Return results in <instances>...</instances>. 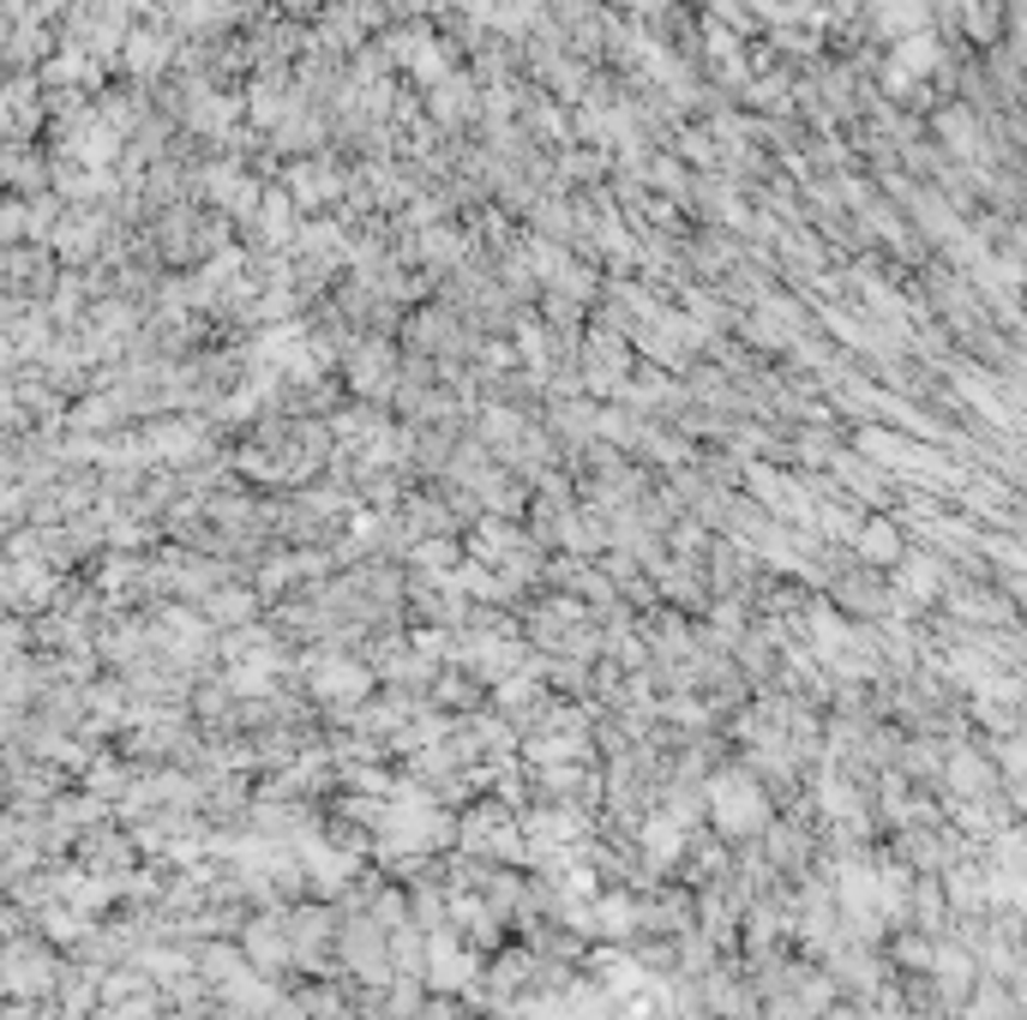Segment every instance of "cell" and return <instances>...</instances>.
Instances as JSON below:
<instances>
[{"mask_svg": "<svg viewBox=\"0 0 1027 1020\" xmlns=\"http://www.w3.org/2000/svg\"><path fill=\"white\" fill-rule=\"evenodd\" d=\"M469 667H475V679H487V684H505L511 672L523 667V648L511 643V636H481V643L469 648Z\"/></svg>", "mask_w": 1027, "mask_h": 1020, "instance_id": "obj_11", "label": "cell"}, {"mask_svg": "<svg viewBox=\"0 0 1027 1020\" xmlns=\"http://www.w3.org/2000/svg\"><path fill=\"white\" fill-rule=\"evenodd\" d=\"M349 384H355V391H367V396L391 391V348H385V343H367L361 355H355V372H349Z\"/></svg>", "mask_w": 1027, "mask_h": 1020, "instance_id": "obj_16", "label": "cell"}, {"mask_svg": "<svg viewBox=\"0 0 1027 1020\" xmlns=\"http://www.w3.org/2000/svg\"><path fill=\"white\" fill-rule=\"evenodd\" d=\"M853 540H859V552H865L871 564H889V559H901V535H895V523H865Z\"/></svg>", "mask_w": 1027, "mask_h": 1020, "instance_id": "obj_20", "label": "cell"}, {"mask_svg": "<svg viewBox=\"0 0 1027 1020\" xmlns=\"http://www.w3.org/2000/svg\"><path fill=\"white\" fill-rule=\"evenodd\" d=\"M415 559H421V571H457V547H451V540H421V547H415Z\"/></svg>", "mask_w": 1027, "mask_h": 1020, "instance_id": "obj_27", "label": "cell"}, {"mask_svg": "<svg viewBox=\"0 0 1027 1020\" xmlns=\"http://www.w3.org/2000/svg\"><path fill=\"white\" fill-rule=\"evenodd\" d=\"M601 996H625V1003H637L643 996V967L625 955H601Z\"/></svg>", "mask_w": 1027, "mask_h": 1020, "instance_id": "obj_17", "label": "cell"}, {"mask_svg": "<svg viewBox=\"0 0 1027 1020\" xmlns=\"http://www.w3.org/2000/svg\"><path fill=\"white\" fill-rule=\"evenodd\" d=\"M427 991H469V979L481 972V960L457 943V936H427Z\"/></svg>", "mask_w": 1027, "mask_h": 1020, "instance_id": "obj_3", "label": "cell"}, {"mask_svg": "<svg viewBox=\"0 0 1027 1020\" xmlns=\"http://www.w3.org/2000/svg\"><path fill=\"white\" fill-rule=\"evenodd\" d=\"M343 960H349L367 984H385L391 979V948H385L379 919H355L349 924V936H343Z\"/></svg>", "mask_w": 1027, "mask_h": 1020, "instance_id": "obj_6", "label": "cell"}, {"mask_svg": "<svg viewBox=\"0 0 1027 1020\" xmlns=\"http://www.w3.org/2000/svg\"><path fill=\"white\" fill-rule=\"evenodd\" d=\"M241 948H247V960H253V967H265V972L289 967V960H295L289 912H265V919H253V924H247V936H241Z\"/></svg>", "mask_w": 1027, "mask_h": 1020, "instance_id": "obj_4", "label": "cell"}, {"mask_svg": "<svg viewBox=\"0 0 1027 1020\" xmlns=\"http://www.w3.org/2000/svg\"><path fill=\"white\" fill-rule=\"evenodd\" d=\"M793 7H811V0H793Z\"/></svg>", "mask_w": 1027, "mask_h": 1020, "instance_id": "obj_37", "label": "cell"}, {"mask_svg": "<svg viewBox=\"0 0 1027 1020\" xmlns=\"http://www.w3.org/2000/svg\"><path fill=\"white\" fill-rule=\"evenodd\" d=\"M391 55H397V60H409V72H415L421 84H445V79H451V55H445V48H439L427 31L397 36V43H391Z\"/></svg>", "mask_w": 1027, "mask_h": 1020, "instance_id": "obj_10", "label": "cell"}, {"mask_svg": "<svg viewBox=\"0 0 1027 1020\" xmlns=\"http://www.w3.org/2000/svg\"><path fill=\"white\" fill-rule=\"evenodd\" d=\"M571 756H583V739H577V732H559V739H529V763H541V768L571 763Z\"/></svg>", "mask_w": 1027, "mask_h": 1020, "instance_id": "obj_21", "label": "cell"}, {"mask_svg": "<svg viewBox=\"0 0 1027 1020\" xmlns=\"http://www.w3.org/2000/svg\"><path fill=\"white\" fill-rule=\"evenodd\" d=\"M643 852H649V864H673L679 852H685V823H679L673 811H661V816H649L643 823Z\"/></svg>", "mask_w": 1027, "mask_h": 1020, "instance_id": "obj_13", "label": "cell"}, {"mask_svg": "<svg viewBox=\"0 0 1027 1020\" xmlns=\"http://www.w3.org/2000/svg\"><path fill=\"white\" fill-rule=\"evenodd\" d=\"M205 187H211V199H217L223 211H235V216H259V204H265V199H259V187L241 175V168H211Z\"/></svg>", "mask_w": 1027, "mask_h": 1020, "instance_id": "obj_12", "label": "cell"}, {"mask_svg": "<svg viewBox=\"0 0 1027 1020\" xmlns=\"http://www.w3.org/2000/svg\"><path fill=\"white\" fill-rule=\"evenodd\" d=\"M211 612H217V619L223 624H235V619H253V595H217V600H211Z\"/></svg>", "mask_w": 1027, "mask_h": 1020, "instance_id": "obj_29", "label": "cell"}, {"mask_svg": "<svg viewBox=\"0 0 1027 1020\" xmlns=\"http://www.w3.org/2000/svg\"><path fill=\"white\" fill-rule=\"evenodd\" d=\"M841 912L853 924H877L901 912V876L871 871V864H847L841 871Z\"/></svg>", "mask_w": 1027, "mask_h": 1020, "instance_id": "obj_2", "label": "cell"}, {"mask_svg": "<svg viewBox=\"0 0 1027 1020\" xmlns=\"http://www.w3.org/2000/svg\"><path fill=\"white\" fill-rule=\"evenodd\" d=\"M421 252H427V264H445V259H451V252H457V240H451V235H445V228H433V235H427V240H421Z\"/></svg>", "mask_w": 1027, "mask_h": 1020, "instance_id": "obj_33", "label": "cell"}, {"mask_svg": "<svg viewBox=\"0 0 1027 1020\" xmlns=\"http://www.w3.org/2000/svg\"><path fill=\"white\" fill-rule=\"evenodd\" d=\"M931 72H938V36L919 31V36H901V43H895L889 72H883V79H889V91H895V96H907L919 79H931Z\"/></svg>", "mask_w": 1027, "mask_h": 1020, "instance_id": "obj_7", "label": "cell"}, {"mask_svg": "<svg viewBox=\"0 0 1027 1020\" xmlns=\"http://www.w3.org/2000/svg\"><path fill=\"white\" fill-rule=\"evenodd\" d=\"M259 235L271 240V247H283V240H295V204H289V192H265V204H259Z\"/></svg>", "mask_w": 1027, "mask_h": 1020, "instance_id": "obj_18", "label": "cell"}, {"mask_svg": "<svg viewBox=\"0 0 1027 1020\" xmlns=\"http://www.w3.org/2000/svg\"><path fill=\"white\" fill-rule=\"evenodd\" d=\"M367 691H373V672L367 667H355V660H319L313 667V696L319 703H331V708H355V703H367Z\"/></svg>", "mask_w": 1027, "mask_h": 1020, "instance_id": "obj_5", "label": "cell"}, {"mask_svg": "<svg viewBox=\"0 0 1027 1020\" xmlns=\"http://www.w3.org/2000/svg\"><path fill=\"white\" fill-rule=\"evenodd\" d=\"M499 703H505L511 715H523V708L541 703V691H535V684H523V679H505V684H499Z\"/></svg>", "mask_w": 1027, "mask_h": 1020, "instance_id": "obj_28", "label": "cell"}, {"mask_svg": "<svg viewBox=\"0 0 1027 1020\" xmlns=\"http://www.w3.org/2000/svg\"><path fill=\"white\" fill-rule=\"evenodd\" d=\"M901 588H907L913 600H931V595L943 588V571H938L931 559H907V564H901Z\"/></svg>", "mask_w": 1027, "mask_h": 1020, "instance_id": "obj_22", "label": "cell"}, {"mask_svg": "<svg viewBox=\"0 0 1027 1020\" xmlns=\"http://www.w3.org/2000/svg\"><path fill=\"white\" fill-rule=\"evenodd\" d=\"M631 7H661V0H631Z\"/></svg>", "mask_w": 1027, "mask_h": 1020, "instance_id": "obj_35", "label": "cell"}, {"mask_svg": "<svg viewBox=\"0 0 1027 1020\" xmlns=\"http://www.w3.org/2000/svg\"><path fill=\"white\" fill-rule=\"evenodd\" d=\"M151 444H157L163 456H181V451H193V432H181V427H163Z\"/></svg>", "mask_w": 1027, "mask_h": 1020, "instance_id": "obj_32", "label": "cell"}, {"mask_svg": "<svg viewBox=\"0 0 1027 1020\" xmlns=\"http://www.w3.org/2000/svg\"><path fill=\"white\" fill-rule=\"evenodd\" d=\"M223 12V0H181V19L187 24H211Z\"/></svg>", "mask_w": 1027, "mask_h": 1020, "instance_id": "obj_34", "label": "cell"}, {"mask_svg": "<svg viewBox=\"0 0 1027 1020\" xmlns=\"http://www.w3.org/2000/svg\"><path fill=\"white\" fill-rule=\"evenodd\" d=\"M301 864H307V876H313V888L319 895H337L343 883L355 876V852H337L331 840H319V835H301Z\"/></svg>", "mask_w": 1027, "mask_h": 1020, "instance_id": "obj_8", "label": "cell"}, {"mask_svg": "<svg viewBox=\"0 0 1027 1020\" xmlns=\"http://www.w3.org/2000/svg\"><path fill=\"white\" fill-rule=\"evenodd\" d=\"M433 108H439V115H445V120H457L463 108H469V84H463L457 72H451L445 84H433Z\"/></svg>", "mask_w": 1027, "mask_h": 1020, "instance_id": "obj_25", "label": "cell"}, {"mask_svg": "<svg viewBox=\"0 0 1027 1020\" xmlns=\"http://www.w3.org/2000/svg\"><path fill=\"white\" fill-rule=\"evenodd\" d=\"M13 1020H31V1015H25V1008H13Z\"/></svg>", "mask_w": 1027, "mask_h": 1020, "instance_id": "obj_36", "label": "cell"}, {"mask_svg": "<svg viewBox=\"0 0 1027 1020\" xmlns=\"http://www.w3.org/2000/svg\"><path fill=\"white\" fill-rule=\"evenodd\" d=\"M487 828H493V816H469V823H463V847H469V852H481V835H487ZM499 847H505V852H517L523 840H517V835H499ZM517 859H529V852H517Z\"/></svg>", "mask_w": 1027, "mask_h": 1020, "instance_id": "obj_26", "label": "cell"}, {"mask_svg": "<svg viewBox=\"0 0 1027 1020\" xmlns=\"http://www.w3.org/2000/svg\"><path fill=\"white\" fill-rule=\"evenodd\" d=\"M289 192H295L301 204H331V199L343 192V180L331 175V168H319V163H295V168H289Z\"/></svg>", "mask_w": 1027, "mask_h": 1020, "instance_id": "obj_15", "label": "cell"}, {"mask_svg": "<svg viewBox=\"0 0 1027 1020\" xmlns=\"http://www.w3.org/2000/svg\"><path fill=\"white\" fill-rule=\"evenodd\" d=\"M115 144H121V127H109L103 115H85L73 132H67V151H73L79 168H109Z\"/></svg>", "mask_w": 1027, "mask_h": 1020, "instance_id": "obj_9", "label": "cell"}, {"mask_svg": "<svg viewBox=\"0 0 1027 1020\" xmlns=\"http://www.w3.org/2000/svg\"><path fill=\"white\" fill-rule=\"evenodd\" d=\"M709 816L721 835H763L769 828V792H763L757 775L727 768V775L709 780Z\"/></svg>", "mask_w": 1027, "mask_h": 1020, "instance_id": "obj_1", "label": "cell"}, {"mask_svg": "<svg viewBox=\"0 0 1027 1020\" xmlns=\"http://www.w3.org/2000/svg\"><path fill=\"white\" fill-rule=\"evenodd\" d=\"M559 535H565L571 552H595V547H601V535H595L589 523H577V516H565V528H559Z\"/></svg>", "mask_w": 1027, "mask_h": 1020, "instance_id": "obj_30", "label": "cell"}, {"mask_svg": "<svg viewBox=\"0 0 1027 1020\" xmlns=\"http://www.w3.org/2000/svg\"><path fill=\"white\" fill-rule=\"evenodd\" d=\"M631 924H637V907H631L625 895H601V919H595V931H607V936H625Z\"/></svg>", "mask_w": 1027, "mask_h": 1020, "instance_id": "obj_24", "label": "cell"}, {"mask_svg": "<svg viewBox=\"0 0 1027 1020\" xmlns=\"http://www.w3.org/2000/svg\"><path fill=\"white\" fill-rule=\"evenodd\" d=\"M109 187H115V175H109V168H73V175L61 180V192H67V199H103Z\"/></svg>", "mask_w": 1027, "mask_h": 1020, "instance_id": "obj_23", "label": "cell"}, {"mask_svg": "<svg viewBox=\"0 0 1027 1020\" xmlns=\"http://www.w3.org/2000/svg\"><path fill=\"white\" fill-rule=\"evenodd\" d=\"M950 780H955V787H967V792H979V787H986V768H979L974 756H955V763H950Z\"/></svg>", "mask_w": 1027, "mask_h": 1020, "instance_id": "obj_31", "label": "cell"}, {"mask_svg": "<svg viewBox=\"0 0 1027 1020\" xmlns=\"http://www.w3.org/2000/svg\"><path fill=\"white\" fill-rule=\"evenodd\" d=\"M871 12H877L883 31L895 36H919L926 31V0H871Z\"/></svg>", "mask_w": 1027, "mask_h": 1020, "instance_id": "obj_19", "label": "cell"}, {"mask_svg": "<svg viewBox=\"0 0 1027 1020\" xmlns=\"http://www.w3.org/2000/svg\"><path fill=\"white\" fill-rule=\"evenodd\" d=\"M121 55H127V67H133V79H157V72L169 67V36L163 31H133Z\"/></svg>", "mask_w": 1027, "mask_h": 1020, "instance_id": "obj_14", "label": "cell"}]
</instances>
